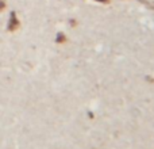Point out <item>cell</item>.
I'll use <instances>...</instances> for the list:
<instances>
[{"label":"cell","mask_w":154,"mask_h":149,"mask_svg":"<svg viewBox=\"0 0 154 149\" xmlns=\"http://www.w3.org/2000/svg\"><path fill=\"white\" fill-rule=\"evenodd\" d=\"M20 26V22L18 19V15H16L15 11H11L10 14V19H8V24H7V29L8 31H16Z\"/></svg>","instance_id":"cell-1"},{"label":"cell","mask_w":154,"mask_h":149,"mask_svg":"<svg viewBox=\"0 0 154 149\" xmlns=\"http://www.w3.org/2000/svg\"><path fill=\"white\" fill-rule=\"evenodd\" d=\"M68 41V38H66V35L64 34V33H58L57 34V37H56V42L57 43H65Z\"/></svg>","instance_id":"cell-2"},{"label":"cell","mask_w":154,"mask_h":149,"mask_svg":"<svg viewBox=\"0 0 154 149\" xmlns=\"http://www.w3.org/2000/svg\"><path fill=\"white\" fill-rule=\"evenodd\" d=\"M4 8H5V2L4 0H0V12H2Z\"/></svg>","instance_id":"cell-3"},{"label":"cell","mask_w":154,"mask_h":149,"mask_svg":"<svg viewBox=\"0 0 154 149\" xmlns=\"http://www.w3.org/2000/svg\"><path fill=\"white\" fill-rule=\"evenodd\" d=\"M95 2H97V3H103V4H108L109 0H95Z\"/></svg>","instance_id":"cell-4"},{"label":"cell","mask_w":154,"mask_h":149,"mask_svg":"<svg viewBox=\"0 0 154 149\" xmlns=\"http://www.w3.org/2000/svg\"><path fill=\"white\" fill-rule=\"evenodd\" d=\"M70 24H72V26H73V27H75V26H76V24H77V22H76V21H73V19H72V21H70Z\"/></svg>","instance_id":"cell-5"}]
</instances>
